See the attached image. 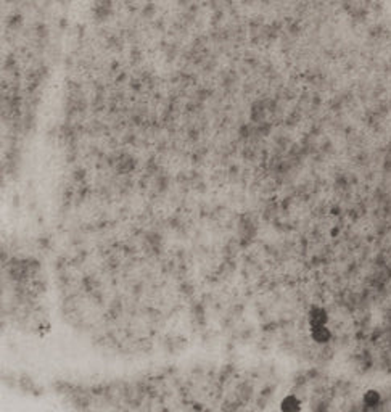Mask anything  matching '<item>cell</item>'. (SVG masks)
<instances>
[{
    "label": "cell",
    "mask_w": 391,
    "mask_h": 412,
    "mask_svg": "<svg viewBox=\"0 0 391 412\" xmlns=\"http://www.w3.org/2000/svg\"><path fill=\"white\" fill-rule=\"evenodd\" d=\"M327 321H328V314H327V311L323 309V307L314 306L313 309L309 311V324H311V327H313V325H323V324H327Z\"/></svg>",
    "instance_id": "cell-1"
},
{
    "label": "cell",
    "mask_w": 391,
    "mask_h": 412,
    "mask_svg": "<svg viewBox=\"0 0 391 412\" xmlns=\"http://www.w3.org/2000/svg\"><path fill=\"white\" fill-rule=\"evenodd\" d=\"M311 337H313V340L317 343H327L330 338H332V332L325 327V324L313 325V327H311Z\"/></svg>",
    "instance_id": "cell-2"
},
{
    "label": "cell",
    "mask_w": 391,
    "mask_h": 412,
    "mask_svg": "<svg viewBox=\"0 0 391 412\" xmlns=\"http://www.w3.org/2000/svg\"><path fill=\"white\" fill-rule=\"evenodd\" d=\"M116 168H118L119 173L127 174L136 168V159H134L132 156H129V155H123L118 159V163H116Z\"/></svg>",
    "instance_id": "cell-3"
},
{
    "label": "cell",
    "mask_w": 391,
    "mask_h": 412,
    "mask_svg": "<svg viewBox=\"0 0 391 412\" xmlns=\"http://www.w3.org/2000/svg\"><path fill=\"white\" fill-rule=\"evenodd\" d=\"M253 395V386H249V383H242L237 390V396L240 398V401H248Z\"/></svg>",
    "instance_id": "cell-4"
},
{
    "label": "cell",
    "mask_w": 391,
    "mask_h": 412,
    "mask_svg": "<svg viewBox=\"0 0 391 412\" xmlns=\"http://www.w3.org/2000/svg\"><path fill=\"white\" fill-rule=\"evenodd\" d=\"M299 408H301V404H299V399L296 396H286L282 403L284 411H298Z\"/></svg>",
    "instance_id": "cell-5"
},
{
    "label": "cell",
    "mask_w": 391,
    "mask_h": 412,
    "mask_svg": "<svg viewBox=\"0 0 391 412\" xmlns=\"http://www.w3.org/2000/svg\"><path fill=\"white\" fill-rule=\"evenodd\" d=\"M378 401H380V395H378L377 391H374V390H370V391H367L364 395V403L367 404V406H377L378 404Z\"/></svg>",
    "instance_id": "cell-6"
}]
</instances>
